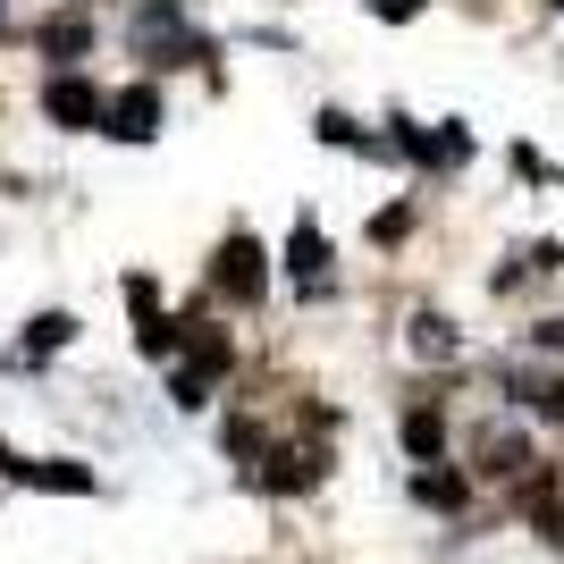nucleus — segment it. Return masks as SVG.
Returning a JSON list of instances; mask_svg holds the SVG:
<instances>
[{
  "mask_svg": "<svg viewBox=\"0 0 564 564\" xmlns=\"http://www.w3.org/2000/svg\"><path fill=\"white\" fill-rule=\"evenodd\" d=\"M228 362H236L228 329H212L203 312H186V354L169 362V404H177V413H203V404H212V388L228 379Z\"/></svg>",
  "mask_w": 564,
  "mask_h": 564,
  "instance_id": "f03ea898",
  "label": "nucleus"
},
{
  "mask_svg": "<svg viewBox=\"0 0 564 564\" xmlns=\"http://www.w3.org/2000/svg\"><path fill=\"white\" fill-rule=\"evenodd\" d=\"M329 480V447H261V471H253V489H270V497H304V489H321Z\"/></svg>",
  "mask_w": 564,
  "mask_h": 564,
  "instance_id": "20e7f679",
  "label": "nucleus"
},
{
  "mask_svg": "<svg viewBox=\"0 0 564 564\" xmlns=\"http://www.w3.org/2000/svg\"><path fill=\"white\" fill-rule=\"evenodd\" d=\"M34 51H43L51 68H76V59L94 51V9H51L43 34H34Z\"/></svg>",
  "mask_w": 564,
  "mask_h": 564,
  "instance_id": "1a4fd4ad",
  "label": "nucleus"
},
{
  "mask_svg": "<svg viewBox=\"0 0 564 564\" xmlns=\"http://www.w3.org/2000/svg\"><path fill=\"white\" fill-rule=\"evenodd\" d=\"M422 9H430V0H371L379 25H404V18H422Z\"/></svg>",
  "mask_w": 564,
  "mask_h": 564,
  "instance_id": "f3484780",
  "label": "nucleus"
},
{
  "mask_svg": "<svg viewBox=\"0 0 564 564\" xmlns=\"http://www.w3.org/2000/svg\"><path fill=\"white\" fill-rule=\"evenodd\" d=\"M9 464H18V447H9V438H0V471H9Z\"/></svg>",
  "mask_w": 564,
  "mask_h": 564,
  "instance_id": "aec40b11",
  "label": "nucleus"
},
{
  "mask_svg": "<svg viewBox=\"0 0 564 564\" xmlns=\"http://www.w3.org/2000/svg\"><path fill=\"white\" fill-rule=\"evenodd\" d=\"M43 118H51V127H68V135L101 127V85H94L85 68H51V85H43Z\"/></svg>",
  "mask_w": 564,
  "mask_h": 564,
  "instance_id": "423d86ee",
  "label": "nucleus"
},
{
  "mask_svg": "<svg viewBox=\"0 0 564 564\" xmlns=\"http://www.w3.org/2000/svg\"><path fill=\"white\" fill-rule=\"evenodd\" d=\"M438 447H447V413H438V404H413V413H404V455H413V464H438Z\"/></svg>",
  "mask_w": 564,
  "mask_h": 564,
  "instance_id": "4468645a",
  "label": "nucleus"
},
{
  "mask_svg": "<svg viewBox=\"0 0 564 564\" xmlns=\"http://www.w3.org/2000/svg\"><path fill=\"white\" fill-rule=\"evenodd\" d=\"M118 295H127V312H135V321H152V312H161V279H152V270H127V286H118Z\"/></svg>",
  "mask_w": 564,
  "mask_h": 564,
  "instance_id": "2eb2a0df",
  "label": "nucleus"
},
{
  "mask_svg": "<svg viewBox=\"0 0 564 564\" xmlns=\"http://www.w3.org/2000/svg\"><path fill=\"white\" fill-rule=\"evenodd\" d=\"M59 346H76V312H34V321H25V346L9 354V362H18V371H34V362H51Z\"/></svg>",
  "mask_w": 564,
  "mask_h": 564,
  "instance_id": "9d476101",
  "label": "nucleus"
},
{
  "mask_svg": "<svg viewBox=\"0 0 564 564\" xmlns=\"http://www.w3.org/2000/svg\"><path fill=\"white\" fill-rule=\"evenodd\" d=\"M413 497H422V506H438V514H464L471 480H464V471H447V464H422V471H413Z\"/></svg>",
  "mask_w": 564,
  "mask_h": 564,
  "instance_id": "f8f14e48",
  "label": "nucleus"
},
{
  "mask_svg": "<svg viewBox=\"0 0 564 564\" xmlns=\"http://www.w3.org/2000/svg\"><path fill=\"white\" fill-rule=\"evenodd\" d=\"M101 135L110 143H152L161 135V85L143 76V85H127V94H101Z\"/></svg>",
  "mask_w": 564,
  "mask_h": 564,
  "instance_id": "39448f33",
  "label": "nucleus"
},
{
  "mask_svg": "<svg viewBox=\"0 0 564 564\" xmlns=\"http://www.w3.org/2000/svg\"><path fill=\"white\" fill-rule=\"evenodd\" d=\"M514 169H522V177H540V186H547V177H556V161H540L531 143H514Z\"/></svg>",
  "mask_w": 564,
  "mask_h": 564,
  "instance_id": "a211bd4d",
  "label": "nucleus"
},
{
  "mask_svg": "<svg viewBox=\"0 0 564 564\" xmlns=\"http://www.w3.org/2000/svg\"><path fill=\"white\" fill-rule=\"evenodd\" d=\"M286 279H295V295H304V304H321V295H329V236H321V219H295V228H286Z\"/></svg>",
  "mask_w": 564,
  "mask_h": 564,
  "instance_id": "0eeeda50",
  "label": "nucleus"
},
{
  "mask_svg": "<svg viewBox=\"0 0 564 564\" xmlns=\"http://www.w3.org/2000/svg\"><path fill=\"white\" fill-rule=\"evenodd\" d=\"M404 346L422 354V362H455V354H464V337H455V321H438V312H413Z\"/></svg>",
  "mask_w": 564,
  "mask_h": 564,
  "instance_id": "ddd939ff",
  "label": "nucleus"
},
{
  "mask_svg": "<svg viewBox=\"0 0 564 564\" xmlns=\"http://www.w3.org/2000/svg\"><path fill=\"white\" fill-rule=\"evenodd\" d=\"M127 51L143 68H203L212 59V34L194 25L186 0H135L127 9Z\"/></svg>",
  "mask_w": 564,
  "mask_h": 564,
  "instance_id": "f257e3e1",
  "label": "nucleus"
},
{
  "mask_svg": "<svg viewBox=\"0 0 564 564\" xmlns=\"http://www.w3.org/2000/svg\"><path fill=\"white\" fill-rule=\"evenodd\" d=\"M531 346H540V354H564V321H531Z\"/></svg>",
  "mask_w": 564,
  "mask_h": 564,
  "instance_id": "6ab92c4d",
  "label": "nucleus"
},
{
  "mask_svg": "<svg viewBox=\"0 0 564 564\" xmlns=\"http://www.w3.org/2000/svg\"><path fill=\"white\" fill-rule=\"evenodd\" d=\"M212 295H219V304H236V312H253L261 295H270V261H261V245H253L245 228L219 236V253H212Z\"/></svg>",
  "mask_w": 564,
  "mask_h": 564,
  "instance_id": "7ed1b4c3",
  "label": "nucleus"
},
{
  "mask_svg": "<svg viewBox=\"0 0 564 564\" xmlns=\"http://www.w3.org/2000/svg\"><path fill=\"white\" fill-rule=\"evenodd\" d=\"M531 471V438L522 430H480V480H522Z\"/></svg>",
  "mask_w": 564,
  "mask_h": 564,
  "instance_id": "9b49d317",
  "label": "nucleus"
},
{
  "mask_svg": "<svg viewBox=\"0 0 564 564\" xmlns=\"http://www.w3.org/2000/svg\"><path fill=\"white\" fill-rule=\"evenodd\" d=\"M413 236V203H388V212L371 219V245H404Z\"/></svg>",
  "mask_w": 564,
  "mask_h": 564,
  "instance_id": "dca6fc26",
  "label": "nucleus"
},
{
  "mask_svg": "<svg viewBox=\"0 0 564 564\" xmlns=\"http://www.w3.org/2000/svg\"><path fill=\"white\" fill-rule=\"evenodd\" d=\"M9 480H25L43 497H94V464H76V455H18Z\"/></svg>",
  "mask_w": 564,
  "mask_h": 564,
  "instance_id": "6e6552de",
  "label": "nucleus"
}]
</instances>
